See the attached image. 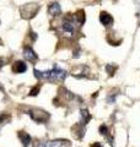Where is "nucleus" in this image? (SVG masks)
Segmentation results:
<instances>
[{"mask_svg":"<svg viewBox=\"0 0 140 147\" xmlns=\"http://www.w3.org/2000/svg\"><path fill=\"white\" fill-rule=\"evenodd\" d=\"M35 76L39 80H47L49 82H62L67 77V72L58 65H54L52 70H47L43 72L39 70H35Z\"/></svg>","mask_w":140,"mask_h":147,"instance_id":"nucleus-1","label":"nucleus"},{"mask_svg":"<svg viewBox=\"0 0 140 147\" xmlns=\"http://www.w3.org/2000/svg\"><path fill=\"white\" fill-rule=\"evenodd\" d=\"M75 17L74 16H67L63 20V24H62V27H63V31L64 33H67L68 36H73L74 31H75Z\"/></svg>","mask_w":140,"mask_h":147,"instance_id":"nucleus-2","label":"nucleus"},{"mask_svg":"<svg viewBox=\"0 0 140 147\" xmlns=\"http://www.w3.org/2000/svg\"><path fill=\"white\" fill-rule=\"evenodd\" d=\"M29 114L36 123H46L49 118V114L42 109H32L29 112Z\"/></svg>","mask_w":140,"mask_h":147,"instance_id":"nucleus-3","label":"nucleus"},{"mask_svg":"<svg viewBox=\"0 0 140 147\" xmlns=\"http://www.w3.org/2000/svg\"><path fill=\"white\" fill-rule=\"evenodd\" d=\"M38 9V5H36V4H27V5H23L21 7V15L25 18H32L37 13Z\"/></svg>","mask_w":140,"mask_h":147,"instance_id":"nucleus-4","label":"nucleus"},{"mask_svg":"<svg viewBox=\"0 0 140 147\" xmlns=\"http://www.w3.org/2000/svg\"><path fill=\"white\" fill-rule=\"evenodd\" d=\"M87 72H88V67L82 65V66H79L76 69H74L73 71V76L77 77V79H81V77H86L87 76Z\"/></svg>","mask_w":140,"mask_h":147,"instance_id":"nucleus-5","label":"nucleus"},{"mask_svg":"<svg viewBox=\"0 0 140 147\" xmlns=\"http://www.w3.org/2000/svg\"><path fill=\"white\" fill-rule=\"evenodd\" d=\"M23 57L29 61H35L37 59V54L33 52V49L31 47H25V49H23Z\"/></svg>","mask_w":140,"mask_h":147,"instance_id":"nucleus-6","label":"nucleus"},{"mask_svg":"<svg viewBox=\"0 0 140 147\" xmlns=\"http://www.w3.org/2000/svg\"><path fill=\"white\" fill-rule=\"evenodd\" d=\"M48 13L50 16H58L62 13V7H60L58 3H52L48 6Z\"/></svg>","mask_w":140,"mask_h":147,"instance_id":"nucleus-7","label":"nucleus"},{"mask_svg":"<svg viewBox=\"0 0 140 147\" xmlns=\"http://www.w3.org/2000/svg\"><path fill=\"white\" fill-rule=\"evenodd\" d=\"M18 137L21 139L22 144H23V146H25V147H33V144H32V139H31V136L29 134L20 131V132H18Z\"/></svg>","mask_w":140,"mask_h":147,"instance_id":"nucleus-8","label":"nucleus"},{"mask_svg":"<svg viewBox=\"0 0 140 147\" xmlns=\"http://www.w3.org/2000/svg\"><path fill=\"white\" fill-rule=\"evenodd\" d=\"M73 134L76 139H82L84 135H85V127H84V124H76L75 126L73 127Z\"/></svg>","mask_w":140,"mask_h":147,"instance_id":"nucleus-9","label":"nucleus"},{"mask_svg":"<svg viewBox=\"0 0 140 147\" xmlns=\"http://www.w3.org/2000/svg\"><path fill=\"white\" fill-rule=\"evenodd\" d=\"M100 21H101V24L102 25H105V26H109L113 24V17H112L108 12H101V15H100Z\"/></svg>","mask_w":140,"mask_h":147,"instance_id":"nucleus-10","label":"nucleus"},{"mask_svg":"<svg viewBox=\"0 0 140 147\" xmlns=\"http://www.w3.org/2000/svg\"><path fill=\"white\" fill-rule=\"evenodd\" d=\"M12 70L16 74H22V72H25L27 70V65L23 61H16L12 66Z\"/></svg>","mask_w":140,"mask_h":147,"instance_id":"nucleus-11","label":"nucleus"},{"mask_svg":"<svg viewBox=\"0 0 140 147\" xmlns=\"http://www.w3.org/2000/svg\"><path fill=\"white\" fill-rule=\"evenodd\" d=\"M80 114H81V124L86 125V124L91 120V114L88 113L87 109H81L80 110Z\"/></svg>","mask_w":140,"mask_h":147,"instance_id":"nucleus-12","label":"nucleus"},{"mask_svg":"<svg viewBox=\"0 0 140 147\" xmlns=\"http://www.w3.org/2000/svg\"><path fill=\"white\" fill-rule=\"evenodd\" d=\"M74 17H75V20L79 25H82L84 21H85V12H84L82 10H79L75 15H74Z\"/></svg>","mask_w":140,"mask_h":147,"instance_id":"nucleus-13","label":"nucleus"},{"mask_svg":"<svg viewBox=\"0 0 140 147\" xmlns=\"http://www.w3.org/2000/svg\"><path fill=\"white\" fill-rule=\"evenodd\" d=\"M53 142V146H60V147H69L70 146V142L68 140H54Z\"/></svg>","mask_w":140,"mask_h":147,"instance_id":"nucleus-14","label":"nucleus"},{"mask_svg":"<svg viewBox=\"0 0 140 147\" xmlns=\"http://www.w3.org/2000/svg\"><path fill=\"white\" fill-rule=\"evenodd\" d=\"M100 132H101V135L107 137V140H108L109 144H112V137L108 136V127H107L106 125H101L100 126Z\"/></svg>","mask_w":140,"mask_h":147,"instance_id":"nucleus-15","label":"nucleus"},{"mask_svg":"<svg viewBox=\"0 0 140 147\" xmlns=\"http://www.w3.org/2000/svg\"><path fill=\"white\" fill-rule=\"evenodd\" d=\"M106 70H107V72H108L109 75H113V74H114V70H116V67H114V66H112V65H107V66H106Z\"/></svg>","mask_w":140,"mask_h":147,"instance_id":"nucleus-16","label":"nucleus"},{"mask_svg":"<svg viewBox=\"0 0 140 147\" xmlns=\"http://www.w3.org/2000/svg\"><path fill=\"white\" fill-rule=\"evenodd\" d=\"M38 147H53V142H41Z\"/></svg>","mask_w":140,"mask_h":147,"instance_id":"nucleus-17","label":"nucleus"},{"mask_svg":"<svg viewBox=\"0 0 140 147\" xmlns=\"http://www.w3.org/2000/svg\"><path fill=\"white\" fill-rule=\"evenodd\" d=\"M39 88H41V87H39V86H37V87H35V88H33V90H32V91H31V93H30V96H37V94H38V92H39Z\"/></svg>","mask_w":140,"mask_h":147,"instance_id":"nucleus-18","label":"nucleus"},{"mask_svg":"<svg viewBox=\"0 0 140 147\" xmlns=\"http://www.w3.org/2000/svg\"><path fill=\"white\" fill-rule=\"evenodd\" d=\"M91 147H102V145L100 144V142H95L93 145H91Z\"/></svg>","mask_w":140,"mask_h":147,"instance_id":"nucleus-19","label":"nucleus"},{"mask_svg":"<svg viewBox=\"0 0 140 147\" xmlns=\"http://www.w3.org/2000/svg\"><path fill=\"white\" fill-rule=\"evenodd\" d=\"M4 119H5V117H4V115H1V117H0V123H1V121L4 120Z\"/></svg>","mask_w":140,"mask_h":147,"instance_id":"nucleus-20","label":"nucleus"}]
</instances>
